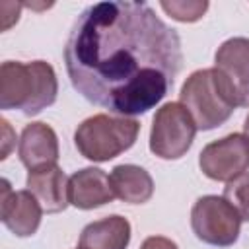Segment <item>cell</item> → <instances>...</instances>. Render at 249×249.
<instances>
[{
    "label": "cell",
    "mask_w": 249,
    "mask_h": 249,
    "mask_svg": "<svg viewBox=\"0 0 249 249\" xmlns=\"http://www.w3.org/2000/svg\"><path fill=\"white\" fill-rule=\"evenodd\" d=\"M179 103L191 113L198 130L224 124L235 111L237 101L218 68H200L189 74L179 91Z\"/></svg>",
    "instance_id": "3957f363"
},
{
    "label": "cell",
    "mask_w": 249,
    "mask_h": 249,
    "mask_svg": "<svg viewBox=\"0 0 249 249\" xmlns=\"http://www.w3.org/2000/svg\"><path fill=\"white\" fill-rule=\"evenodd\" d=\"M214 68L228 80L239 107H249V39L231 37L214 54Z\"/></svg>",
    "instance_id": "ba28073f"
},
{
    "label": "cell",
    "mask_w": 249,
    "mask_h": 249,
    "mask_svg": "<svg viewBox=\"0 0 249 249\" xmlns=\"http://www.w3.org/2000/svg\"><path fill=\"white\" fill-rule=\"evenodd\" d=\"M200 171L212 181L230 183L249 169V138L231 132L220 140L206 144L198 156Z\"/></svg>",
    "instance_id": "52a82bcc"
},
{
    "label": "cell",
    "mask_w": 249,
    "mask_h": 249,
    "mask_svg": "<svg viewBox=\"0 0 249 249\" xmlns=\"http://www.w3.org/2000/svg\"><path fill=\"white\" fill-rule=\"evenodd\" d=\"M72 88L119 117L156 107L183 64L179 33L146 2H97L74 21L64 45Z\"/></svg>",
    "instance_id": "6da1fadb"
},
{
    "label": "cell",
    "mask_w": 249,
    "mask_h": 249,
    "mask_svg": "<svg viewBox=\"0 0 249 249\" xmlns=\"http://www.w3.org/2000/svg\"><path fill=\"white\" fill-rule=\"evenodd\" d=\"M25 187L37 198L43 212L47 214L62 212L70 204L68 179L58 165H49V167H41L35 171H27Z\"/></svg>",
    "instance_id": "7c38bea8"
},
{
    "label": "cell",
    "mask_w": 249,
    "mask_h": 249,
    "mask_svg": "<svg viewBox=\"0 0 249 249\" xmlns=\"http://www.w3.org/2000/svg\"><path fill=\"white\" fill-rule=\"evenodd\" d=\"M2 196H0V218L2 224L18 237H31L39 226L43 208L37 198L25 191H14L10 183L2 181Z\"/></svg>",
    "instance_id": "9c48e42d"
},
{
    "label": "cell",
    "mask_w": 249,
    "mask_h": 249,
    "mask_svg": "<svg viewBox=\"0 0 249 249\" xmlns=\"http://www.w3.org/2000/svg\"><path fill=\"white\" fill-rule=\"evenodd\" d=\"M160 6L169 18H173L177 21H183V23H193V21L200 19L204 16V12L208 10V2L206 0H202V2H193V0H189V2L171 0L169 2V0H161Z\"/></svg>",
    "instance_id": "9a60e30c"
},
{
    "label": "cell",
    "mask_w": 249,
    "mask_h": 249,
    "mask_svg": "<svg viewBox=\"0 0 249 249\" xmlns=\"http://www.w3.org/2000/svg\"><path fill=\"white\" fill-rule=\"evenodd\" d=\"M130 243V222L111 214L88 224L78 241V249H126Z\"/></svg>",
    "instance_id": "4fadbf2b"
},
{
    "label": "cell",
    "mask_w": 249,
    "mask_h": 249,
    "mask_svg": "<svg viewBox=\"0 0 249 249\" xmlns=\"http://www.w3.org/2000/svg\"><path fill=\"white\" fill-rule=\"evenodd\" d=\"M54 68L45 60H6L0 66V107L33 117L56 101Z\"/></svg>",
    "instance_id": "7a4b0ae2"
},
{
    "label": "cell",
    "mask_w": 249,
    "mask_h": 249,
    "mask_svg": "<svg viewBox=\"0 0 249 249\" xmlns=\"http://www.w3.org/2000/svg\"><path fill=\"white\" fill-rule=\"evenodd\" d=\"M241 216L237 210L218 195H204L196 198L191 208V228L196 239L214 247H230L237 241L241 230Z\"/></svg>",
    "instance_id": "8992f818"
},
{
    "label": "cell",
    "mask_w": 249,
    "mask_h": 249,
    "mask_svg": "<svg viewBox=\"0 0 249 249\" xmlns=\"http://www.w3.org/2000/svg\"><path fill=\"white\" fill-rule=\"evenodd\" d=\"M196 130L191 113L179 101L163 103L152 121L150 152L161 160H179L191 150Z\"/></svg>",
    "instance_id": "5b68a950"
},
{
    "label": "cell",
    "mask_w": 249,
    "mask_h": 249,
    "mask_svg": "<svg viewBox=\"0 0 249 249\" xmlns=\"http://www.w3.org/2000/svg\"><path fill=\"white\" fill-rule=\"evenodd\" d=\"M113 198L111 177L99 167H84L68 177V200L80 210L99 208Z\"/></svg>",
    "instance_id": "8fae6325"
},
{
    "label": "cell",
    "mask_w": 249,
    "mask_h": 249,
    "mask_svg": "<svg viewBox=\"0 0 249 249\" xmlns=\"http://www.w3.org/2000/svg\"><path fill=\"white\" fill-rule=\"evenodd\" d=\"M19 161L27 171L56 165L58 160V138L47 123H29L23 126L18 142Z\"/></svg>",
    "instance_id": "30bf717a"
},
{
    "label": "cell",
    "mask_w": 249,
    "mask_h": 249,
    "mask_svg": "<svg viewBox=\"0 0 249 249\" xmlns=\"http://www.w3.org/2000/svg\"><path fill=\"white\" fill-rule=\"evenodd\" d=\"M243 134L249 138V115L245 117V124H243Z\"/></svg>",
    "instance_id": "d6986e66"
},
{
    "label": "cell",
    "mask_w": 249,
    "mask_h": 249,
    "mask_svg": "<svg viewBox=\"0 0 249 249\" xmlns=\"http://www.w3.org/2000/svg\"><path fill=\"white\" fill-rule=\"evenodd\" d=\"M0 124H2V132H4V148H2V160H6L8 158V154H10V148H12V144H16L14 140H16V136H12V128H10V123L6 121V119H0Z\"/></svg>",
    "instance_id": "ac0fdd59"
},
{
    "label": "cell",
    "mask_w": 249,
    "mask_h": 249,
    "mask_svg": "<svg viewBox=\"0 0 249 249\" xmlns=\"http://www.w3.org/2000/svg\"><path fill=\"white\" fill-rule=\"evenodd\" d=\"M109 177H111L115 196L123 202L144 204L154 195V179L140 165H134V163L115 165Z\"/></svg>",
    "instance_id": "5bb4252c"
},
{
    "label": "cell",
    "mask_w": 249,
    "mask_h": 249,
    "mask_svg": "<svg viewBox=\"0 0 249 249\" xmlns=\"http://www.w3.org/2000/svg\"><path fill=\"white\" fill-rule=\"evenodd\" d=\"M140 249H179L177 243L165 235H150L142 241Z\"/></svg>",
    "instance_id": "e0dca14e"
},
{
    "label": "cell",
    "mask_w": 249,
    "mask_h": 249,
    "mask_svg": "<svg viewBox=\"0 0 249 249\" xmlns=\"http://www.w3.org/2000/svg\"><path fill=\"white\" fill-rule=\"evenodd\" d=\"M224 198L237 210L241 220L249 222V173H243L226 183Z\"/></svg>",
    "instance_id": "2e32d148"
},
{
    "label": "cell",
    "mask_w": 249,
    "mask_h": 249,
    "mask_svg": "<svg viewBox=\"0 0 249 249\" xmlns=\"http://www.w3.org/2000/svg\"><path fill=\"white\" fill-rule=\"evenodd\" d=\"M138 132L140 123L136 119L99 113L78 124L74 144L86 160L103 163L132 148Z\"/></svg>",
    "instance_id": "277c9868"
}]
</instances>
